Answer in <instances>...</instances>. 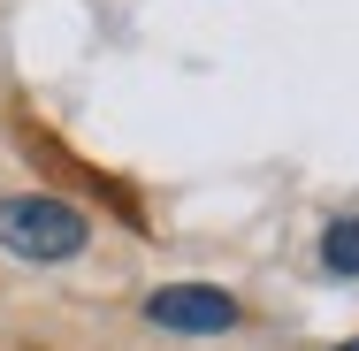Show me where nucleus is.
I'll return each instance as SVG.
<instances>
[{"label": "nucleus", "instance_id": "7ed1b4c3", "mask_svg": "<svg viewBox=\"0 0 359 351\" xmlns=\"http://www.w3.org/2000/svg\"><path fill=\"white\" fill-rule=\"evenodd\" d=\"M321 268H329V275H359V214L329 221V237H321Z\"/></svg>", "mask_w": 359, "mask_h": 351}, {"label": "nucleus", "instance_id": "f03ea898", "mask_svg": "<svg viewBox=\"0 0 359 351\" xmlns=\"http://www.w3.org/2000/svg\"><path fill=\"white\" fill-rule=\"evenodd\" d=\"M145 321L176 329V336H222V329H237V298L215 282H168V290L145 298Z\"/></svg>", "mask_w": 359, "mask_h": 351}, {"label": "nucleus", "instance_id": "20e7f679", "mask_svg": "<svg viewBox=\"0 0 359 351\" xmlns=\"http://www.w3.org/2000/svg\"><path fill=\"white\" fill-rule=\"evenodd\" d=\"M337 351H359V336H352V344H337Z\"/></svg>", "mask_w": 359, "mask_h": 351}, {"label": "nucleus", "instance_id": "f257e3e1", "mask_svg": "<svg viewBox=\"0 0 359 351\" xmlns=\"http://www.w3.org/2000/svg\"><path fill=\"white\" fill-rule=\"evenodd\" d=\"M84 245H92V221H84L69 199H54V191H15V199H0V252L54 268V260H76Z\"/></svg>", "mask_w": 359, "mask_h": 351}]
</instances>
